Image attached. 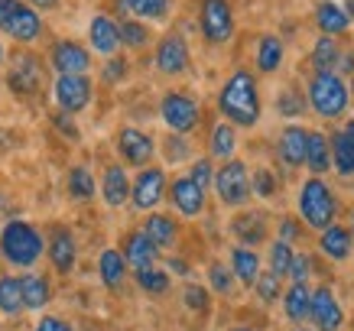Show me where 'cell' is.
<instances>
[{"mask_svg":"<svg viewBox=\"0 0 354 331\" xmlns=\"http://www.w3.org/2000/svg\"><path fill=\"white\" fill-rule=\"evenodd\" d=\"M189 179H192L195 185L208 189V185H212V162H208V160H198V162L192 166V176H189Z\"/></svg>","mask_w":354,"mask_h":331,"instance_id":"cell-47","label":"cell"},{"mask_svg":"<svg viewBox=\"0 0 354 331\" xmlns=\"http://www.w3.org/2000/svg\"><path fill=\"white\" fill-rule=\"evenodd\" d=\"M101 195H104V202L108 205H124L130 198V182H127V172L124 166H108L104 172V182H101Z\"/></svg>","mask_w":354,"mask_h":331,"instance_id":"cell-23","label":"cell"},{"mask_svg":"<svg viewBox=\"0 0 354 331\" xmlns=\"http://www.w3.org/2000/svg\"><path fill=\"white\" fill-rule=\"evenodd\" d=\"M169 195H172V205H176V208H179L185 218H195V214L205 208V189H202V185H195L189 176H185V179H176V182H172Z\"/></svg>","mask_w":354,"mask_h":331,"instance_id":"cell-16","label":"cell"},{"mask_svg":"<svg viewBox=\"0 0 354 331\" xmlns=\"http://www.w3.org/2000/svg\"><path fill=\"white\" fill-rule=\"evenodd\" d=\"M250 192H257L260 198H273L277 195V176L270 169H260L254 176V182H250Z\"/></svg>","mask_w":354,"mask_h":331,"instance_id":"cell-42","label":"cell"},{"mask_svg":"<svg viewBox=\"0 0 354 331\" xmlns=\"http://www.w3.org/2000/svg\"><path fill=\"white\" fill-rule=\"evenodd\" d=\"M309 267H312V260L306 254H292V263H290L292 283H306V276H309Z\"/></svg>","mask_w":354,"mask_h":331,"instance_id":"cell-45","label":"cell"},{"mask_svg":"<svg viewBox=\"0 0 354 331\" xmlns=\"http://www.w3.org/2000/svg\"><path fill=\"white\" fill-rule=\"evenodd\" d=\"M306 166H309L315 176L332 169V143L322 137V133H312L309 130V140H306Z\"/></svg>","mask_w":354,"mask_h":331,"instance_id":"cell-22","label":"cell"},{"mask_svg":"<svg viewBox=\"0 0 354 331\" xmlns=\"http://www.w3.org/2000/svg\"><path fill=\"white\" fill-rule=\"evenodd\" d=\"M137 283H140V289H147V292H153V296H162V292L169 289V276L156 267L137 269Z\"/></svg>","mask_w":354,"mask_h":331,"instance_id":"cell-39","label":"cell"},{"mask_svg":"<svg viewBox=\"0 0 354 331\" xmlns=\"http://www.w3.org/2000/svg\"><path fill=\"white\" fill-rule=\"evenodd\" d=\"M143 234L150 237L156 247H172L176 244V221L166 218V214H150L147 225H143Z\"/></svg>","mask_w":354,"mask_h":331,"instance_id":"cell-30","label":"cell"},{"mask_svg":"<svg viewBox=\"0 0 354 331\" xmlns=\"http://www.w3.org/2000/svg\"><path fill=\"white\" fill-rule=\"evenodd\" d=\"M335 195L332 189L325 185L319 176H312V179L302 182L299 189V214L302 221L309 227H315V231H325V227L335 221Z\"/></svg>","mask_w":354,"mask_h":331,"instance_id":"cell-4","label":"cell"},{"mask_svg":"<svg viewBox=\"0 0 354 331\" xmlns=\"http://www.w3.org/2000/svg\"><path fill=\"white\" fill-rule=\"evenodd\" d=\"M118 32H120V43L130 46V49H143V46L150 43V30H147L143 23H137V20L120 23Z\"/></svg>","mask_w":354,"mask_h":331,"instance_id":"cell-38","label":"cell"},{"mask_svg":"<svg viewBox=\"0 0 354 331\" xmlns=\"http://www.w3.org/2000/svg\"><path fill=\"white\" fill-rule=\"evenodd\" d=\"M49 62H53V68L59 75H85L88 65H91V55H88L85 46L72 43V39H62V43L53 46Z\"/></svg>","mask_w":354,"mask_h":331,"instance_id":"cell-12","label":"cell"},{"mask_svg":"<svg viewBox=\"0 0 354 331\" xmlns=\"http://www.w3.org/2000/svg\"><path fill=\"white\" fill-rule=\"evenodd\" d=\"M231 331H254V328H231Z\"/></svg>","mask_w":354,"mask_h":331,"instance_id":"cell-56","label":"cell"},{"mask_svg":"<svg viewBox=\"0 0 354 331\" xmlns=\"http://www.w3.org/2000/svg\"><path fill=\"white\" fill-rule=\"evenodd\" d=\"M215 192L225 205H244L247 195H250V176H247V166L237 160H227L215 176Z\"/></svg>","mask_w":354,"mask_h":331,"instance_id":"cell-7","label":"cell"},{"mask_svg":"<svg viewBox=\"0 0 354 331\" xmlns=\"http://www.w3.org/2000/svg\"><path fill=\"white\" fill-rule=\"evenodd\" d=\"M124 72H127V62H124V59H111V65L104 68V78H108V82H114V78H120Z\"/></svg>","mask_w":354,"mask_h":331,"instance_id":"cell-48","label":"cell"},{"mask_svg":"<svg viewBox=\"0 0 354 331\" xmlns=\"http://www.w3.org/2000/svg\"><path fill=\"white\" fill-rule=\"evenodd\" d=\"M7 82H10L17 95H36L43 88V65H39V59L36 55H17Z\"/></svg>","mask_w":354,"mask_h":331,"instance_id":"cell-13","label":"cell"},{"mask_svg":"<svg viewBox=\"0 0 354 331\" xmlns=\"http://www.w3.org/2000/svg\"><path fill=\"white\" fill-rule=\"evenodd\" d=\"M338 43H335V36H319V43L312 49V65L319 68V72H332L335 65H338Z\"/></svg>","mask_w":354,"mask_h":331,"instance_id":"cell-34","label":"cell"},{"mask_svg":"<svg viewBox=\"0 0 354 331\" xmlns=\"http://www.w3.org/2000/svg\"><path fill=\"white\" fill-rule=\"evenodd\" d=\"M156 254H160V247L153 244V240L143 234V231H137V234L127 237V247H124V260H127L133 269L156 267Z\"/></svg>","mask_w":354,"mask_h":331,"instance_id":"cell-19","label":"cell"},{"mask_svg":"<svg viewBox=\"0 0 354 331\" xmlns=\"http://www.w3.org/2000/svg\"><path fill=\"white\" fill-rule=\"evenodd\" d=\"M208 279H212V286L218 289V292H231V269H225L221 263H215V267L208 269Z\"/></svg>","mask_w":354,"mask_h":331,"instance_id":"cell-44","label":"cell"},{"mask_svg":"<svg viewBox=\"0 0 354 331\" xmlns=\"http://www.w3.org/2000/svg\"><path fill=\"white\" fill-rule=\"evenodd\" d=\"M26 3H30V7H39V10H53L59 0H26Z\"/></svg>","mask_w":354,"mask_h":331,"instance_id":"cell-51","label":"cell"},{"mask_svg":"<svg viewBox=\"0 0 354 331\" xmlns=\"http://www.w3.org/2000/svg\"><path fill=\"white\" fill-rule=\"evenodd\" d=\"M290 237H296V225H292V221H283V240L290 244Z\"/></svg>","mask_w":354,"mask_h":331,"instance_id":"cell-53","label":"cell"},{"mask_svg":"<svg viewBox=\"0 0 354 331\" xmlns=\"http://www.w3.org/2000/svg\"><path fill=\"white\" fill-rule=\"evenodd\" d=\"M160 114L166 120V127L176 130V133H189L198 124V104L189 95H183V91H172V95L162 97Z\"/></svg>","mask_w":354,"mask_h":331,"instance_id":"cell-8","label":"cell"},{"mask_svg":"<svg viewBox=\"0 0 354 331\" xmlns=\"http://www.w3.org/2000/svg\"><path fill=\"white\" fill-rule=\"evenodd\" d=\"M218 107L227 120H234L241 127H254L260 120V91L247 68H237L225 82L221 95H218Z\"/></svg>","mask_w":354,"mask_h":331,"instance_id":"cell-1","label":"cell"},{"mask_svg":"<svg viewBox=\"0 0 354 331\" xmlns=\"http://www.w3.org/2000/svg\"><path fill=\"white\" fill-rule=\"evenodd\" d=\"M156 68H160L162 75H183L185 68H189V46L179 32H169V36H162V43L156 46Z\"/></svg>","mask_w":354,"mask_h":331,"instance_id":"cell-11","label":"cell"},{"mask_svg":"<svg viewBox=\"0 0 354 331\" xmlns=\"http://www.w3.org/2000/svg\"><path fill=\"white\" fill-rule=\"evenodd\" d=\"M344 13H348V17H354V0H348V3H344Z\"/></svg>","mask_w":354,"mask_h":331,"instance_id":"cell-55","label":"cell"},{"mask_svg":"<svg viewBox=\"0 0 354 331\" xmlns=\"http://www.w3.org/2000/svg\"><path fill=\"white\" fill-rule=\"evenodd\" d=\"M0 312L3 315H20L23 312V289L17 276H0Z\"/></svg>","mask_w":354,"mask_h":331,"instance_id":"cell-33","label":"cell"},{"mask_svg":"<svg viewBox=\"0 0 354 331\" xmlns=\"http://www.w3.org/2000/svg\"><path fill=\"white\" fill-rule=\"evenodd\" d=\"M279 65H283V43H279V36H260L257 68L260 72H277Z\"/></svg>","mask_w":354,"mask_h":331,"instance_id":"cell-32","label":"cell"},{"mask_svg":"<svg viewBox=\"0 0 354 331\" xmlns=\"http://www.w3.org/2000/svg\"><path fill=\"white\" fill-rule=\"evenodd\" d=\"M351 234H354V214H351Z\"/></svg>","mask_w":354,"mask_h":331,"instance_id":"cell-57","label":"cell"},{"mask_svg":"<svg viewBox=\"0 0 354 331\" xmlns=\"http://www.w3.org/2000/svg\"><path fill=\"white\" fill-rule=\"evenodd\" d=\"M185 302H189V309L205 312L208 309V292L202 286H185Z\"/></svg>","mask_w":354,"mask_h":331,"instance_id":"cell-46","label":"cell"},{"mask_svg":"<svg viewBox=\"0 0 354 331\" xmlns=\"http://www.w3.org/2000/svg\"><path fill=\"white\" fill-rule=\"evenodd\" d=\"M0 30L17 43H36L43 36V20L26 0H0Z\"/></svg>","mask_w":354,"mask_h":331,"instance_id":"cell-5","label":"cell"},{"mask_svg":"<svg viewBox=\"0 0 354 331\" xmlns=\"http://www.w3.org/2000/svg\"><path fill=\"white\" fill-rule=\"evenodd\" d=\"M0 254L10 260L13 267H32L43 254V237L26 221H10L0 234Z\"/></svg>","mask_w":354,"mask_h":331,"instance_id":"cell-2","label":"cell"},{"mask_svg":"<svg viewBox=\"0 0 354 331\" xmlns=\"http://www.w3.org/2000/svg\"><path fill=\"white\" fill-rule=\"evenodd\" d=\"M306 140H309V130H302V127L283 130V137H279V156H283V162H290V166L306 162Z\"/></svg>","mask_w":354,"mask_h":331,"instance_id":"cell-24","label":"cell"},{"mask_svg":"<svg viewBox=\"0 0 354 331\" xmlns=\"http://www.w3.org/2000/svg\"><path fill=\"white\" fill-rule=\"evenodd\" d=\"M277 104H279V114H283V117H299L306 101H302V95L296 91V88H286V91L279 95Z\"/></svg>","mask_w":354,"mask_h":331,"instance_id":"cell-41","label":"cell"},{"mask_svg":"<svg viewBox=\"0 0 354 331\" xmlns=\"http://www.w3.org/2000/svg\"><path fill=\"white\" fill-rule=\"evenodd\" d=\"M338 68L342 72H354V55H338Z\"/></svg>","mask_w":354,"mask_h":331,"instance_id":"cell-50","label":"cell"},{"mask_svg":"<svg viewBox=\"0 0 354 331\" xmlns=\"http://www.w3.org/2000/svg\"><path fill=\"white\" fill-rule=\"evenodd\" d=\"M292 331H309V328H292Z\"/></svg>","mask_w":354,"mask_h":331,"instance_id":"cell-58","label":"cell"},{"mask_svg":"<svg viewBox=\"0 0 354 331\" xmlns=\"http://www.w3.org/2000/svg\"><path fill=\"white\" fill-rule=\"evenodd\" d=\"M55 101L65 114L85 111L91 101V82L85 75H59L55 78Z\"/></svg>","mask_w":354,"mask_h":331,"instance_id":"cell-10","label":"cell"},{"mask_svg":"<svg viewBox=\"0 0 354 331\" xmlns=\"http://www.w3.org/2000/svg\"><path fill=\"white\" fill-rule=\"evenodd\" d=\"M124 7L133 17H143V20H162L169 13L172 0H124Z\"/></svg>","mask_w":354,"mask_h":331,"instance_id":"cell-35","label":"cell"},{"mask_svg":"<svg viewBox=\"0 0 354 331\" xmlns=\"http://www.w3.org/2000/svg\"><path fill=\"white\" fill-rule=\"evenodd\" d=\"M290 263H292V247L286 240H273V247H270V273L273 276H290Z\"/></svg>","mask_w":354,"mask_h":331,"instance_id":"cell-37","label":"cell"},{"mask_svg":"<svg viewBox=\"0 0 354 331\" xmlns=\"http://www.w3.org/2000/svg\"><path fill=\"white\" fill-rule=\"evenodd\" d=\"M198 26L202 36L208 43H227L234 36V10L227 0H202V10H198Z\"/></svg>","mask_w":354,"mask_h":331,"instance_id":"cell-6","label":"cell"},{"mask_svg":"<svg viewBox=\"0 0 354 331\" xmlns=\"http://www.w3.org/2000/svg\"><path fill=\"white\" fill-rule=\"evenodd\" d=\"M325 256L332 260H348L351 256V231L348 227H338V225H328L322 231V240H319Z\"/></svg>","mask_w":354,"mask_h":331,"instance_id":"cell-25","label":"cell"},{"mask_svg":"<svg viewBox=\"0 0 354 331\" xmlns=\"http://www.w3.org/2000/svg\"><path fill=\"white\" fill-rule=\"evenodd\" d=\"M36 331H72V328H68L62 319H53V315H49V319H43L36 325Z\"/></svg>","mask_w":354,"mask_h":331,"instance_id":"cell-49","label":"cell"},{"mask_svg":"<svg viewBox=\"0 0 354 331\" xmlns=\"http://www.w3.org/2000/svg\"><path fill=\"white\" fill-rule=\"evenodd\" d=\"M234 234L244 240V244H260L267 237V214L260 211H247V214H237L234 218Z\"/></svg>","mask_w":354,"mask_h":331,"instance_id":"cell-26","label":"cell"},{"mask_svg":"<svg viewBox=\"0 0 354 331\" xmlns=\"http://www.w3.org/2000/svg\"><path fill=\"white\" fill-rule=\"evenodd\" d=\"M88 39H91V49H97L101 55H111L118 53L120 46V32H118V23L111 20V17H95L91 26H88Z\"/></svg>","mask_w":354,"mask_h":331,"instance_id":"cell-17","label":"cell"},{"mask_svg":"<svg viewBox=\"0 0 354 331\" xmlns=\"http://www.w3.org/2000/svg\"><path fill=\"white\" fill-rule=\"evenodd\" d=\"M0 55H3V49H0Z\"/></svg>","mask_w":354,"mask_h":331,"instance_id":"cell-59","label":"cell"},{"mask_svg":"<svg viewBox=\"0 0 354 331\" xmlns=\"http://www.w3.org/2000/svg\"><path fill=\"white\" fill-rule=\"evenodd\" d=\"M315 23H319L322 36H342V32L351 26V17H348L344 7H338L335 0H322V3L315 7Z\"/></svg>","mask_w":354,"mask_h":331,"instance_id":"cell-20","label":"cell"},{"mask_svg":"<svg viewBox=\"0 0 354 331\" xmlns=\"http://www.w3.org/2000/svg\"><path fill=\"white\" fill-rule=\"evenodd\" d=\"M234 146H237L234 130L227 127V124H218V127L212 130V140H208V150H212V156L231 160V153H234Z\"/></svg>","mask_w":354,"mask_h":331,"instance_id":"cell-36","label":"cell"},{"mask_svg":"<svg viewBox=\"0 0 354 331\" xmlns=\"http://www.w3.org/2000/svg\"><path fill=\"white\" fill-rule=\"evenodd\" d=\"M20 289H23V309H43L46 302H49V279L39 276V273L23 276Z\"/></svg>","mask_w":354,"mask_h":331,"instance_id":"cell-29","label":"cell"},{"mask_svg":"<svg viewBox=\"0 0 354 331\" xmlns=\"http://www.w3.org/2000/svg\"><path fill=\"white\" fill-rule=\"evenodd\" d=\"M231 273H234L244 286H254L260 276V256L254 254V250H247V247H237L234 254H231Z\"/></svg>","mask_w":354,"mask_h":331,"instance_id":"cell-27","label":"cell"},{"mask_svg":"<svg viewBox=\"0 0 354 331\" xmlns=\"http://www.w3.org/2000/svg\"><path fill=\"white\" fill-rule=\"evenodd\" d=\"M332 162L342 176H354V120L332 137Z\"/></svg>","mask_w":354,"mask_h":331,"instance_id":"cell-18","label":"cell"},{"mask_svg":"<svg viewBox=\"0 0 354 331\" xmlns=\"http://www.w3.org/2000/svg\"><path fill=\"white\" fill-rule=\"evenodd\" d=\"M97 269H101L104 286L118 289L120 283H124V273H127V260H124V254H118V250H104L101 260H97Z\"/></svg>","mask_w":354,"mask_h":331,"instance_id":"cell-31","label":"cell"},{"mask_svg":"<svg viewBox=\"0 0 354 331\" xmlns=\"http://www.w3.org/2000/svg\"><path fill=\"white\" fill-rule=\"evenodd\" d=\"M49 256H53V267L59 273H72V267H75V237H72V231L55 227L53 244H49Z\"/></svg>","mask_w":354,"mask_h":331,"instance_id":"cell-21","label":"cell"},{"mask_svg":"<svg viewBox=\"0 0 354 331\" xmlns=\"http://www.w3.org/2000/svg\"><path fill=\"white\" fill-rule=\"evenodd\" d=\"M118 146H120V156L133 166H147L153 160V140L143 133V130H133V127H124L118 133Z\"/></svg>","mask_w":354,"mask_h":331,"instance_id":"cell-15","label":"cell"},{"mask_svg":"<svg viewBox=\"0 0 354 331\" xmlns=\"http://www.w3.org/2000/svg\"><path fill=\"white\" fill-rule=\"evenodd\" d=\"M169 267H172V269H176V273H189V267H185V263H183V260H172V263H169Z\"/></svg>","mask_w":354,"mask_h":331,"instance_id":"cell-54","label":"cell"},{"mask_svg":"<svg viewBox=\"0 0 354 331\" xmlns=\"http://www.w3.org/2000/svg\"><path fill=\"white\" fill-rule=\"evenodd\" d=\"M309 315L319 331H338L344 325V312L335 299V292L328 286H319L309 299Z\"/></svg>","mask_w":354,"mask_h":331,"instance_id":"cell-9","label":"cell"},{"mask_svg":"<svg viewBox=\"0 0 354 331\" xmlns=\"http://www.w3.org/2000/svg\"><path fill=\"white\" fill-rule=\"evenodd\" d=\"M68 192L75 195V198H91L95 195V179H91V172L85 169V166H75L72 169V176H68Z\"/></svg>","mask_w":354,"mask_h":331,"instance_id":"cell-40","label":"cell"},{"mask_svg":"<svg viewBox=\"0 0 354 331\" xmlns=\"http://www.w3.org/2000/svg\"><path fill=\"white\" fill-rule=\"evenodd\" d=\"M309 299H312V292L306 283H292L290 292L283 296V309H286V319L290 321H306V315H309Z\"/></svg>","mask_w":354,"mask_h":331,"instance_id":"cell-28","label":"cell"},{"mask_svg":"<svg viewBox=\"0 0 354 331\" xmlns=\"http://www.w3.org/2000/svg\"><path fill=\"white\" fill-rule=\"evenodd\" d=\"M309 104L312 111L325 120H335L344 114L348 107V88H344V78L335 75V72H315L309 82Z\"/></svg>","mask_w":354,"mask_h":331,"instance_id":"cell-3","label":"cell"},{"mask_svg":"<svg viewBox=\"0 0 354 331\" xmlns=\"http://www.w3.org/2000/svg\"><path fill=\"white\" fill-rule=\"evenodd\" d=\"M55 124H59V130H65L68 137H75V127H72V120L68 117H55Z\"/></svg>","mask_w":354,"mask_h":331,"instance_id":"cell-52","label":"cell"},{"mask_svg":"<svg viewBox=\"0 0 354 331\" xmlns=\"http://www.w3.org/2000/svg\"><path fill=\"white\" fill-rule=\"evenodd\" d=\"M162 192H166V176H162V169H143L137 176V182H133V189H130L133 208L147 211L153 205H160Z\"/></svg>","mask_w":354,"mask_h":331,"instance_id":"cell-14","label":"cell"},{"mask_svg":"<svg viewBox=\"0 0 354 331\" xmlns=\"http://www.w3.org/2000/svg\"><path fill=\"white\" fill-rule=\"evenodd\" d=\"M254 286H257V296H260L263 302L279 299V276H273V273H260Z\"/></svg>","mask_w":354,"mask_h":331,"instance_id":"cell-43","label":"cell"}]
</instances>
